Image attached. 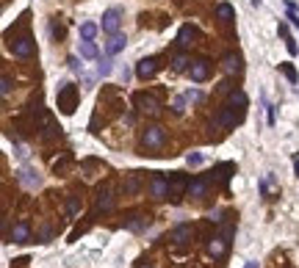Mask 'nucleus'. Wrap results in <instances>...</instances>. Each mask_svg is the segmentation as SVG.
Returning <instances> with one entry per match:
<instances>
[{
	"mask_svg": "<svg viewBox=\"0 0 299 268\" xmlns=\"http://www.w3.org/2000/svg\"><path fill=\"white\" fill-rule=\"evenodd\" d=\"M75 105H78V89L72 83H64L58 89V108H61V113H72Z\"/></svg>",
	"mask_w": 299,
	"mask_h": 268,
	"instance_id": "1",
	"label": "nucleus"
},
{
	"mask_svg": "<svg viewBox=\"0 0 299 268\" xmlns=\"http://www.w3.org/2000/svg\"><path fill=\"white\" fill-rule=\"evenodd\" d=\"M17 177H20V183L25 185V188H31V191H36L39 185H42V177H39V171L31 169V166H22V169L17 171Z\"/></svg>",
	"mask_w": 299,
	"mask_h": 268,
	"instance_id": "2",
	"label": "nucleus"
},
{
	"mask_svg": "<svg viewBox=\"0 0 299 268\" xmlns=\"http://www.w3.org/2000/svg\"><path fill=\"white\" fill-rule=\"evenodd\" d=\"M119 22H122V11L119 8H108L103 14V31L105 34H119Z\"/></svg>",
	"mask_w": 299,
	"mask_h": 268,
	"instance_id": "3",
	"label": "nucleus"
},
{
	"mask_svg": "<svg viewBox=\"0 0 299 268\" xmlns=\"http://www.w3.org/2000/svg\"><path fill=\"white\" fill-rule=\"evenodd\" d=\"M11 53H14L17 58H28L34 56V42H31V36H20L14 44H11Z\"/></svg>",
	"mask_w": 299,
	"mask_h": 268,
	"instance_id": "4",
	"label": "nucleus"
},
{
	"mask_svg": "<svg viewBox=\"0 0 299 268\" xmlns=\"http://www.w3.org/2000/svg\"><path fill=\"white\" fill-rule=\"evenodd\" d=\"M150 191H153L155 199H167V197H169V183H167V177H164V174H155V177H153V185H150Z\"/></svg>",
	"mask_w": 299,
	"mask_h": 268,
	"instance_id": "5",
	"label": "nucleus"
},
{
	"mask_svg": "<svg viewBox=\"0 0 299 268\" xmlns=\"http://www.w3.org/2000/svg\"><path fill=\"white\" fill-rule=\"evenodd\" d=\"M155 72H158V61H155V58H141L139 61V67H136V75H139V78H153Z\"/></svg>",
	"mask_w": 299,
	"mask_h": 268,
	"instance_id": "6",
	"label": "nucleus"
},
{
	"mask_svg": "<svg viewBox=\"0 0 299 268\" xmlns=\"http://www.w3.org/2000/svg\"><path fill=\"white\" fill-rule=\"evenodd\" d=\"M161 144H164V130H161V127H150V130L144 133V147L158 149Z\"/></svg>",
	"mask_w": 299,
	"mask_h": 268,
	"instance_id": "7",
	"label": "nucleus"
},
{
	"mask_svg": "<svg viewBox=\"0 0 299 268\" xmlns=\"http://www.w3.org/2000/svg\"><path fill=\"white\" fill-rule=\"evenodd\" d=\"M208 191V180L205 177H197V180H191L188 183V188H186V197H194V199H200L202 194Z\"/></svg>",
	"mask_w": 299,
	"mask_h": 268,
	"instance_id": "8",
	"label": "nucleus"
},
{
	"mask_svg": "<svg viewBox=\"0 0 299 268\" xmlns=\"http://www.w3.org/2000/svg\"><path fill=\"white\" fill-rule=\"evenodd\" d=\"M136 105H139L141 111H147V113H158L161 111V102L155 97H147V94H139V97H136Z\"/></svg>",
	"mask_w": 299,
	"mask_h": 268,
	"instance_id": "9",
	"label": "nucleus"
},
{
	"mask_svg": "<svg viewBox=\"0 0 299 268\" xmlns=\"http://www.w3.org/2000/svg\"><path fill=\"white\" fill-rule=\"evenodd\" d=\"M125 44H128V39L122 34H114L111 39H108V44H105V53L108 56H117V53H122L125 50Z\"/></svg>",
	"mask_w": 299,
	"mask_h": 268,
	"instance_id": "10",
	"label": "nucleus"
},
{
	"mask_svg": "<svg viewBox=\"0 0 299 268\" xmlns=\"http://www.w3.org/2000/svg\"><path fill=\"white\" fill-rule=\"evenodd\" d=\"M172 240H174V243H180V246H183V243H188V240H191V227H188V224L174 227V230H172Z\"/></svg>",
	"mask_w": 299,
	"mask_h": 268,
	"instance_id": "11",
	"label": "nucleus"
},
{
	"mask_svg": "<svg viewBox=\"0 0 299 268\" xmlns=\"http://www.w3.org/2000/svg\"><path fill=\"white\" fill-rule=\"evenodd\" d=\"M28 235H31V227L25 224V221H20V224L11 230V240H14V243H25V240H28Z\"/></svg>",
	"mask_w": 299,
	"mask_h": 268,
	"instance_id": "12",
	"label": "nucleus"
},
{
	"mask_svg": "<svg viewBox=\"0 0 299 268\" xmlns=\"http://www.w3.org/2000/svg\"><path fill=\"white\" fill-rule=\"evenodd\" d=\"M208 61H197L194 67H191V80H197V83H202V80L208 78Z\"/></svg>",
	"mask_w": 299,
	"mask_h": 268,
	"instance_id": "13",
	"label": "nucleus"
},
{
	"mask_svg": "<svg viewBox=\"0 0 299 268\" xmlns=\"http://www.w3.org/2000/svg\"><path fill=\"white\" fill-rule=\"evenodd\" d=\"M222 69L227 72V75L238 72V69H241V58H238V56H233V53H230V56H224V61H222Z\"/></svg>",
	"mask_w": 299,
	"mask_h": 268,
	"instance_id": "14",
	"label": "nucleus"
},
{
	"mask_svg": "<svg viewBox=\"0 0 299 268\" xmlns=\"http://www.w3.org/2000/svg\"><path fill=\"white\" fill-rule=\"evenodd\" d=\"M147 224H150V221H147L144 216H130V219L125 221V227L130 230V233H141V230H144Z\"/></svg>",
	"mask_w": 299,
	"mask_h": 268,
	"instance_id": "15",
	"label": "nucleus"
},
{
	"mask_svg": "<svg viewBox=\"0 0 299 268\" xmlns=\"http://www.w3.org/2000/svg\"><path fill=\"white\" fill-rule=\"evenodd\" d=\"M78 53H81V58H97V47H94V42H81L78 44Z\"/></svg>",
	"mask_w": 299,
	"mask_h": 268,
	"instance_id": "16",
	"label": "nucleus"
},
{
	"mask_svg": "<svg viewBox=\"0 0 299 268\" xmlns=\"http://www.w3.org/2000/svg\"><path fill=\"white\" fill-rule=\"evenodd\" d=\"M94 36H97V25H94V22H84V25H81V39L91 42Z\"/></svg>",
	"mask_w": 299,
	"mask_h": 268,
	"instance_id": "17",
	"label": "nucleus"
},
{
	"mask_svg": "<svg viewBox=\"0 0 299 268\" xmlns=\"http://www.w3.org/2000/svg\"><path fill=\"white\" fill-rule=\"evenodd\" d=\"M216 14L222 17L224 22H230L233 17H236V11H233V6H227V3H219V6H216Z\"/></svg>",
	"mask_w": 299,
	"mask_h": 268,
	"instance_id": "18",
	"label": "nucleus"
},
{
	"mask_svg": "<svg viewBox=\"0 0 299 268\" xmlns=\"http://www.w3.org/2000/svg\"><path fill=\"white\" fill-rule=\"evenodd\" d=\"M111 69H114V61H111V58H103V61L97 64V75H100V78H108V75H111Z\"/></svg>",
	"mask_w": 299,
	"mask_h": 268,
	"instance_id": "19",
	"label": "nucleus"
},
{
	"mask_svg": "<svg viewBox=\"0 0 299 268\" xmlns=\"http://www.w3.org/2000/svg\"><path fill=\"white\" fill-rule=\"evenodd\" d=\"M230 105H233V108H247V94H244V92H236V94H233V97H230Z\"/></svg>",
	"mask_w": 299,
	"mask_h": 268,
	"instance_id": "20",
	"label": "nucleus"
},
{
	"mask_svg": "<svg viewBox=\"0 0 299 268\" xmlns=\"http://www.w3.org/2000/svg\"><path fill=\"white\" fill-rule=\"evenodd\" d=\"M191 36H194V31H191V28H188V25H186V28H180V36H177V42H180L183 47H188V44H191V42H188Z\"/></svg>",
	"mask_w": 299,
	"mask_h": 268,
	"instance_id": "21",
	"label": "nucleus"
},
{
	"mask_svg": "<svg viewBox=\"0 0 299 268\" xmlns=\"http://www.w3.org/2000/svg\"><path fill=\"white\" fill-rule=\"evenodd\" d=\"M111 207H114L111 197H108V194H100V199H97V210H111Z\"/></svg>",
	"mask_w": 299,
	"mask_h": 268,
	"instance_id": "22",
	"label": "nucleus"
},
{
	"mask_svg": "<svg viewBox=\"0 0 299 268\" xmlns=\"http://www.w3.org/2000/svg\"><path fill=\"white\" fill-rule=\"evenodd\" d=\"M186 102H188V97H186V94H180V97H174V102H172L174 113H183V111H186Z\"/></svg>",
	"mask_w": 299,
	"mask_h": 268,
	"instance_id": "23",
	"label": "nucleus"
},
{
	"mask_svg": "<svg viewBox=\"0 0 299 268\" xmlns=\"http://www.w3.org/2000/svg\"><path fill=\"white\" fill-rule=\"evenodd\" d=\"M285 8H288V20H291L294 25L299 28V14H297V6H294V3H285Z\"/></svg>",
	"mask_w": 299,
	"mask_h": 268,
	"instance_id": "24",
	"label": "nucleus"
},
{
	"mask_svg": "<svg viewBox=\"0 0 299 268\" xmlns=\"http://www.w3.org/2000/svg\"><path fill=\"white\" fill-rule=\"evenodd\" d=\"M8 92H11V78H8V75H3V80H0V94L6 97Z\"/></svg>",
	"mask_w": 299,
	"mask_h": 268,
	"instance_id": "25",
	"label": "nucleus"
},
{
	"mask_svg": "<svg viewBox=\"0 0 299 268\" xmlns=\"http://www.w3.org/2000/svg\"><path fill=\"white\" fill-rule=\"evenodd\" d=\"M283 72H285V78L291 80V83H297V72H294L291 64H283Z\"/></svg>",
	"mask_w": 299,
	"mask_h": 268,
	"instance_id": "26",
	"label": "nucleus"
},
{
	"mask_svg": "<svg viewBox=\"0 0 299 268\" xmlns=\"http://www.w3.org/2000/svg\"><path fill=\"white\" fill-rule=\"evenodd\" d=\"M186 64H188V58H186V56H174V69H177V72L186 69Z\"/></svg>",
	"mask_w": 299,
	"mask_h": 268,
	"instance_id": "27",
	"label": "nucleus"
},
{
	"mask_svg": "<svg viewBox=\"0 0 299 268\" xmlns=\"http://www.w3.org/2000/svg\"><path fill=\"white\" fill-rule=\"evenodd\" d=\"M202 161H205V158H202L200 152H194V155H188V158H186V163H188V166H200Z\"/></svg>",
	"mask_w": 299,
	"mask_h": 268,
	"instance_id": "28",
	"label": "nucleus"
},
{
	"mask_svg": "<svg viewBox=\"0 0 299 268\" xmlns=\"http://www.w3.org/2000/svg\"><path fill=\"white\" fill-rule=\"evenodd\" d=\"M67 64H70V69L81 72V64H78V58H75V56H72V58H70V61H67Z\"/></svg>",
	"mask_w": 299,
	"mask_h": 268,
	"instance_id": "29",
	"label": "nucleus"
},
{
	"mask_svg": "<svg viewBox=\"0 0 299 268\" xmlns=\"http://www.w3.org/2000/svg\"><path fill=\"white\" fill-rule=\"evenodd\" d=\"M67 210H70V216H75V213H78V202H75V199H70V205H67Z\"/></svg>",
	"mask_w": 299,
	"mask_h": 268,
	"instance_id": "30",
	"label": "nucleus"
},
{
	"mask_svg": "<svg viewBox=\"0 0 299 268\" xmlns=\"http://www.w3.org/2000/svg\"><path fill=\"white\" fill-rule=\"evenodd\" d=\"M186 97H188V100H200V97H202V94H200V92H197V89H191V92H186Z\"/></svg>",
	"mask_w": 299,
	"mask_h": 268,
	"instance_id": "31",
	"label": "nucleus"
},
{
	"mask_svg": "<svg viewBox=\"0 0 299 268\" xmlns=\"http://www.w3.org/2000/svg\"><path fill=\"white\" fill-rule=\"evenodd\" d=\"M280 36H283V39H291V34H288V28H285V25H280Z\"/></svg>",
	"mask_w": 299,
	"mask_h": 268,
	"instance_id": "32",
	"label": "nucleus"
},
{
	"mask_svg": "<svg viewBox=\"0 0 299 268\" xmlns=\"http://www.w3.org/2000/svg\"><path fill=\"white\" fill-rule=\"evenodd\" d=\"M294 169H297V174H299V158H297V161H294Z\"/></svg>",
	"mask_w": 299,
	"mask_h": 268,
	"instance_id": "33",
	"label": "nucleus"
},
{
	"mask_svg": "<svg viewBox=\"0 0 299 268\" xmlns=\"http://www.w3.org/2000/svg\"><path fill=\"white\" fill-rule=\"evenodd\" d=\"M247 268H257V266H255V263H247Z\"/></svg>",
	"mask_w": 299,
	"mask_h": 268,
	"instance_id": "34",
	"label": "nucleus"
}]
</instances>
